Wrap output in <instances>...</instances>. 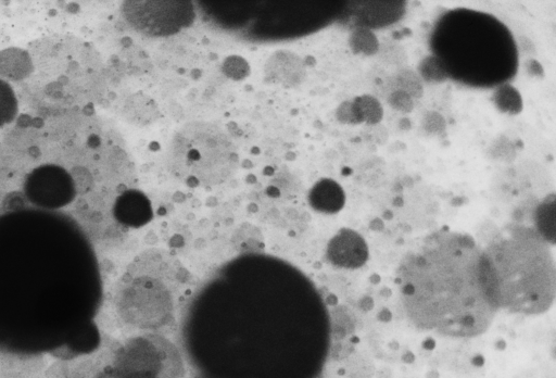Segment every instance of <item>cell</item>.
<instances>
[{
    "label": "cell",
    "mask_w": 556,
    "mask_h": 378,
    "mask_svg": "<svg viewBox=\"0 0 556 378\" xmlns=\"http://www.w3.org/2000/svg\"><path fill=\"white\" fill-rule=\"evenodd\" d=\"M351 102L357 124L367 123L375 125L381 121L383 115L382 106L372 96L362 94L354 98Z\"/></svg>",
    "instance_id": "13"
},
{
    "label": "cell",
    "mask_w": 556,
    "mask_h": 378,
    "mask_svg": "<svg viewBox=\"0 0 556 378\" xmlns=\"http://www.w3.org/2000/svg\"><path fill=\"white\" fill-rule=\"evenodd\" d=\"M266 73L279 84L294 86L301 83L305 70L303 62L295 54L280 51L268 60Z\"/></svg>",
    "instance_id": "9"
},
{
    "label": "cell",
    "mask_w": 556,
    "mask_h": 378,
    "mask_svg": "<svg viewBox=\"0 0 556 378\" xmlns=\"http://www.w3.org/2000/svg\"><path fill=\"white\" fill-rule=\"evenodd\" d=\"M123 12L128 23L149 36H166L188 26L194 18L188 1H127Z\"/></svg>",
    "instance_id": "7"
},
{
    "label": "cell",
    "mask_w": 556,
    "mask_h": 378,
    "mask_svg": "<svg viewBox=\"0 0 556 378\" xmlns=\"http://www.w3.org/2000/svg\"><path fill=\"white\" fill-rule=\"evenodd\" d=\"M136 267L117 292L116 304L123 318L139 328L166 324L174 311L173 277L165 264L153 259Z\"/></svg>",
    "instance_id": "5"
},
{
    "label": "cell",
    "mask_w": 556,
    "mask_h": 378,
    "mask_svg": "<svg viewBox=\"0 0 556 378\" xmlns=\"http://www.w3.org/2000/svg\"><path fill=\"white\" fill-rule=\"evenodd\" d=\"M390 103H392L396 110L406 112L410 111L413 106L409 94L404 90L394 92L390 98Z\"/></svg>",
    "instance_id": "17"
},
{
    "label": "cell",
    "mask_w": 556,
    "mask_h": 378,
    "mask_svg": "<svg viewBox=\"0 0 556 378\" xmlns=\"http://www.w3.org/2000/svg\"><path fill=\"white\" fill-rule=\"evenodd\" d=\"M399 285L410 320L451 337L482 333L498 308L484 253L455 232L437 234L408 254Z\"/></svg>",
    "instance_id": "1"
},
{
    "label": "cell",
    "mask_w": 556,
    "mask_h": 378,
    "mask_svg": "<svg viewBox=\"0 0 556 378\" xmlns=\"http://www.w3.org/2000/svg\"><path fill=\"white\" fill-rule=\"evenodd\" d=\"M329 261L339 267L356 268L368 257V248L364 238L352 229H341L329 242Z\"/></svg>",
    "instance_id": "8"
},
{
    "label": "cell",
    "mask_w": 556,
    "mask_h": 378,
    "mask_svg": "<svg viewBox=\"0 0 556 378\" xmlns=\"http://www.w3.org/2000/svg\"><path fill=\"white\" fill-rule=\"evenodd\" d=\"M168 154L174 168L206 185L229 179L238 167L233 142L217 125L192 121L173 136Z\"/></svg>",
    "instance_id": "3"
},
{
    "label": "cell",
    "mask_w": 556,
    "mask_h": 378,
    "mask_svg": "<svg viewBox=\"0 0 556 378\" xmlns=\"http://www.w3.org/2000/svg\"><path fill=\"white\" fill-rule=\"evenodd\" d=\"M308 200L316 211L336 213L344 205L345 196L338 182L325 178L313 186L308 194Z\"/></svg>",
    "instance_id": "10"
},
{
    "label": "cell",
    "mask_w": 556,
    "mask_h": 378,
    "mask_svg": "<svg viewBox=\"0 0 556 378\" xmlns=\"http://www.w3.org/2000/svg\"><path fill=\"white\" fill-rule=\"evenodd\" d=\"M225 73L231 78H242L247 75L249 67L241 58H228L224 63Z\"/></svg>",
    "instance_id": "15"
},
{
    "label": "cell",
    "mask_w": 556,
    "mask_h": 378,
    "mask_svg": "<svg viewBox=\"0 0 556 378\" xmlns=\"http://www.w3.org/2000/svg\"><path fill=\"white\" fill-rule=\"evenodd\" d=\"M337 117L344 124H357L351 101H344L340 104L337 110Z\"/></svg>",
    "instance_id": "16"
},
{
    "label": "cell",
    "mask_w": 556,
    "mask_h": 378,
    "mask_svg": "<svg viewBox=\"0 0 556 378\" xmlns=\"http://www.w3.org/2000/svg\"><path fill=\"white\" fill-rule=\"evenodd\" d=\"M113 367L139 378H182L185 371L176 346L157 335L129 340L117 352Z\"/></svg>",
    "instance_id": "6"
},
{
    "label": "cell",
    "mask_w": 556,
    "mask_h": 378,
    "mask_svg": "<svg viewBox=\"0 0 556 378\" xmlns=\"http://www.w3.org/2000/svg\"><path fill=\"white\" fill-rule=\"evenodd\" d=\"M483 253L498 307L531 315L552 305L555 264L539 236L515 230L493 241Z\"/></svg>",
    "instance_id": "2"
},
{
    "label": "cell",
    "mask_w": 556,
    "mask_h": 378,
    "mask_svg": "<svg viewBox=\"0 0 556 378\" xmlns=\"http://www.w3.org/2000/svg\"><path fill=\"white\" fill-rule=\"evenodd\" d=\"M99 378H139L137 376L124 373L115 367L105 370Z\"/></svg>",
    "instance_id": "18"
},
{
    "label": "cell",
    "mask_w": 556,
    "mask_h": 378,
    "mask_svg": "<svg viewBox=\"0 0 556 378\" xmlns=\"http://www.w3.org/2000/svg\"><path fill=\"white\" fill-rule=\"evenodd\" d=\"M33 70V60L26 51L9 48L0 52V76L20 80L26 78Z\"/></svg>",
    "instance_id": "11"
},
{
    "label": "cell",
    "mask_w": 556,
    "mask_h": 378,
    "mask_svg": "<svg viewBox=\"0 0 556 378\" xmlns=\"http://www.w3.org/2000/svg\"><path fill=\"white\" fill-rule=\"evenodd\" d=\"M47 81L43 91L49 100L74 102L78 91H87L96 74V59L90 50L70 37L43 39L34 49V62Z\"/></svg>",
    "instance_id": "4"
},
{
    "label": "cell",
    "mask_w": 556,
    "mask_h": 378,
    "mask_svg": "<svg viewBox=\"0 0 556 378\" xmlns=\"http://www.w3.org/2000/svg\"><path fill=\"white\" fill-rule=\"evenodd\" d=\"M122 218L129 225H141L149 220L151 207L143 194L137 191L125 192L118 202Z\"/></svg>",
    "instance_id": "12"
},
{
    "label": "cell",
    "mask_w": 556,
    "mask_h": 378,
    "mask_svg": "<svg viewBox=\"0 0 556 378\" xmlns=\"http://www.w3.org/2000/svg\"><path fill=\"white\" fill-rule=\"evenodd\" d=\"M16 102L10 87L0 80V126L11 121L15 113Z\"/></svg>",
    "instance_id": "14"
}]
</instances>
